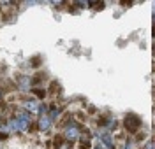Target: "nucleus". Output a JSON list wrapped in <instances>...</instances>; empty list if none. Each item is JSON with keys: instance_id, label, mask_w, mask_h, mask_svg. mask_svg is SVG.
Returning <instances> with one entry per match:
<instances>
[{"instance_id": "nucleus-1", "label": "nucleus", "mask_w": 155, "mask_h": 149, "mask_svg": "<svg viewBox=\"0 0 155 149\" xmlns=\"http://www.w3.org/2000/svg\"><path fill=\"white\" fill-rule=\"evenodd\" d=\"M124 125H125V130H127V132L136 133L137 130L141 128V118H139V116H136V114H127V116H125V121H124Z\"/></svg>"}, {"instance_id": "nucleus-2", "label": "nucleus", "mask_w": 155, "mask_h": 149, "mask_svg": "<svg viewBox=\"0 0 155 149\" xmlns=\"http://www.w3.org/2000/svg\"><path fill=\"white\" fill-rule=\"evenodd\" d=\"M65 140H69V142H74V140L79 139V125L78 123H74V121H71V123H67V126H65Z\"/></svg>"}, {"instance_id": "nucleus-3", "label": "nucleus", "mask_w": 155, "mask_h": 149, "mask_svg": "<svg viewBox=\"0 0 155 149\" xmlns=\"http://www.w3.org/2000/svg\"><path fill=\"white\" fill-rule=\"evenodd\" d=\"M16 121H18L19 130L30 128V112H19L18 118H16Z\"/></svg>"}, {"instance_id": "nucleus-4", "label": "nucleus", "mask_w": 155, "mask_h": 149, "mask_svg": "<svg viewBox=\"0 0 155 149\" xmlns=\"http://www.w3.org/2000/svg\"><path fill=\"white\" fill-rule=\"evenodd\" d=\"M49 126H51V119L48 118V114H41V118H39V130L41 132H48Z\"/></svg>"}, {"instance_id": "nucleus-5", "label": "nucleus", "mask_w": 155, "mask_h": 149, "mask_svg": "<svg viewBox=\"0 0 155 149\" xmlns=\"http://www.w3.org/2000/svg\"><path fill=\"white\" fill-rule=\"evenodd\" d=\"M99 139H101V142H102V146H104L106 149H113V147H115V142H113V137H111L109 133H102V135H101Z\"/></svg>"}, {"instance_id": "nucleus-6", "label": "nucleus", "mask_w": 155, "mask_h": 149, "mask_svg": "<svg viewBox=\"0 0 155 149\" xmlns=\"http://www.w3.org/2000/svg\"><path fill=\"white\" fill-rule=\"evenodd\" d=\"M18 86L21 89H28L30 84H32V81H30V77H27V76H18Z\"/></svg>"}, {"instance_id": "nucleus-7", "label": "nucleus", "mask_w": 155, "mask_h": 149, "mask_svg": "<svg viewBox=\"0 0 155 149\" xmlns=\"http://www.w3.org/2000/svg\"><path fill=\"white\" fill-rule=\"evenodd\" d=\"M58 114H60V109H58V107H51V110L48 112V118L53 121V119L58 118Z\"/></svg>"}, {"instance_id": "nucleus-8", "label": "nucleus", "mask_w": 155, "mask_h": 149, "mask_svg": "<svg viewBox=\"0 0 155 149\" xmlns=\"http://www.w3.org/2000/svg\"><path fill=\"white\" fill-rule=\"evenodd\" d=\"M30 91H32V93H34L35 97H39V98H44V97H46V91H44V89H39V88H32V89H30Z\"/></svg>"}, {"instance_id": "nucleus-9", "label": "nucleus", "mask_w": 155, "mask_h": 149, "mask_svg": "<svg viewBox=\"0 0 155 149\" xmlns=\"http://www.w3.org/2000/svg\"><path fill=\"white\" fill-rule=\"evenodd\" d=\"M57 149H72V142H69V140H64V142L57 144Z\"/></svg>"}, {"instance_id": "nucleus-10", "label": "nucleus", "mask_w": 155, "mask_h": 149, "mask_svg": "<svg viewBox=\"0 0 155 149\" xmlns=\"http://www.w3.org/2000/svg\"><path fill=\"white\" fill-rule=\"evenodd\" d=\"M25 107L28 109V112H30V110H35V109H37V102H35V100H28V102L25 104Z\"/></svg>"}, {"instance_id": "nucleus-11", "label": "nucleus", "mask_w": 155, "mask_h": 149, "mask_svg": "<svg viewBox=\"0 0 155 149\" xmlns=\"http://www.w3.org/2000/svg\"><path fill=\"white\" fill-rule=\"evenodd\" d=\"M79 9H83V7H88V0H78V2H74Z\"/></svg>"}, {"instance_id": "nucleus-12", "label": "nucleus", "mask_w": 155, "mask_h": 149, "mask_svg": "<svg viewBox=\"0 0 155 149\" xmlns=\"http://www.w3.org/2000/svg\"><path fill=\"white\" fill-rule=\"evenodd\" d=\"M145 149H152V144L148 142V144H146V146H145Z\"/></svg>"}, {"instance_id": "nucleus-13", "label": "nucleus", "mask_w": 155, "mask_h": 149, "mask_svg": "<svg viewBox=\"0 0 155 149\" xmlns=\"http://www.w3.org/2000/svg\"><path fill=\"white\" fill-rule=\"evenodd\" d=\"M94 149H102V146H95V147H94Z\"/></svg>"}, {"instance_id": "nucleus-14", "label": "nucleus", "mask_w": 155, "mask_h": 149, "mask_svg": "<svg viewBox=\"0 0 155 149\" xmlns=\"http://www.w3.org/2000/svg\"><path fill=\"white\" fill-rule=\"evenodd\" d=\"M0 95H2V93H0Z\"/></svg>"}]
</instances>
